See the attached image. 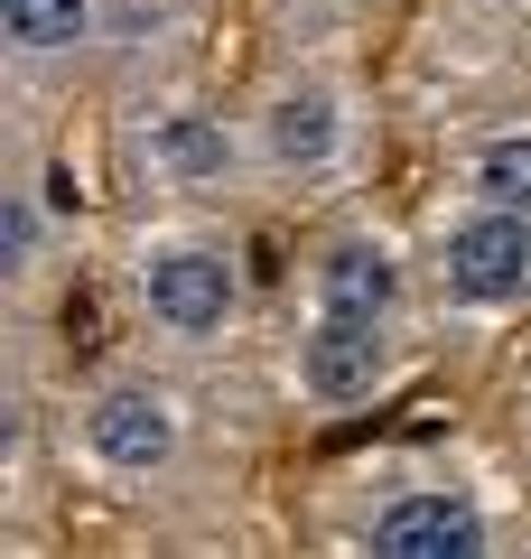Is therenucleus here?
Listing matches in <instances>:
<instances>
[{
    "mask_svg": "<svg viewBox=\"0 0 531 559\" xmlns=\"http://www.w3.org/2000/svg\"><path fill=\"white\" fill-rule=\"evenodd\" d=\"M140 47V0H0V57L10 84H47V75H131Z\"/></svg>",
    "mask_w": 531,
    "mask_h": 559,
    "instance_id": "8",
    "label": "nucleus"
},
{
    "mask_svg": "<svg viewBox=\"0 0 531 559\" xmlns=\"http://www.w3.org/2000/svg\"><path fill=\"white\" fill-rule=\"evenodd\" d=\"M420 242L374 215H327L298 252V308L280 336V382L308 419H354L411 382L420 355Z\"/></svg>",
    "mask_w": 531,
    "mask_h": 559,
    "instance_id": "1",
    "label": "nucleus"
},
{
    "mask_svg": "<svg viewBox=\"0 0 531 559\" xmlns=\"http://www.w3.org/2000/svg\"><path fill=\"white\" fill-rule=\"evenodd\" d=\"M374 10H382V0H271L280 38H298V47H345Z\"/></svg>",
    "mask_w": 531,
    "mask_h": 559,
    "instance_id": "11",
    "label": "nucleus"
},
{
    "mask_svg": "<svg viewBox=\"0 0 531 559\" xmlns=\"http://www.w3.org/2000/svg\"><path fill=\"white\" fill-rule=\"evenodd\" d=\"M420 271L448 318H512L531 308V215L485 197H448L420 234Z\"/></svg>",
    "mask_w": 531,
    "mask_h": 559,
    "instance_id": "7",
    "label": "nucleus"
},
{
    "mask_svg": "<svg viewBox=\"0 0 531 559\" xmlns=\"http://www.w3.org/2000/svg\"><path fill=\"white\" fill-rule=\"evenodd\" d=\"M113 289L158 364L234 355L252 326V252L224 215H197V205H140L131 234L113 242Z\"/></svg>",
    "mask_w": 531,
    "mask_h": 559,
    "instance_id": "3",
    "label": "nucleus"
},
{
    "mask_svg": "<svg viewBox=\"0 0 531 559\" xmlns=\"http://www.w3.org/2000/svg\"><path fill=\"white\" fill-rule=\"evenodd\" d=\"M57 466L103 495H177L187 466H197V401L168 364H103L94 382L57 401Z\"/></svg>",
    "mask_w": 531,
    "mask_h": 559,
    "instance_id": "5",
    "label": "nucleus"
},
{
    "mask_svg": "<svg viewBox=\"0 0 531 559\" xmlns=\"http://www.w3.org/2000/svg\"><path fill=\"white\" fill-rule=\"evenodd\" d=\"M335 540L364 559H494L504 522H494V495L457 466H382L345 503Z\"/></svg>",
    "mask_w": 531,
    "mask_h": 559,
    "instance_id": "6",
    "label": "nucleus"
},
{
    "mask_svg": "<svg viewBox=\"0 0 531 559\" xmlns=\"http://www.w3.org/2000/svg\"><path fill=\"white\" fill-rule=\"evenodd\" d=\"M75 271V215H57V197H47L38 159H10V197H0V280H10V308L20 318H47V299H57V280Z\"/></svg>",
    "mask_w": 531,
    "mask_h": 559,
    "instance_id": "9",
    "label": "nucleus"
},
{
    "mask_svg": "<svg viewBox=\"0 0 531 559\" xmlns=\"http://www.w3.org/2000/svg\"><path fill=\"white\" fill-rule=\"evenodd\" d=\"M243 140L261 205H345L382 168V94L345 47H290L243 84Z\"/></svg>",
    "mask_w": 531,
    "mask_h": 559,
    "instance_id": "2",
    "label": "nucleus"
},
{
    "mask_svg": "<svg viewBox=\"0 0 531 559\" xmlns=\"http://www.w3.org/2000/svg\"><path fill=\"white\" fill-rule=\"evenodd\" d=\"M113 159L140 205H197V215H243L261 205V168L243 140V103L205 94L197 66L121 75L113 103Z\"/></svg>",
    "mask_w": 531,
    "mask_h": 559,
    "instance_id": "4",
    "label": "nucleus"
},
{
    "mask_svg": "<svg viewBox=\"0 0 531 559\" xmlns=\"http://www.w3.org/2000/svg\"><path fill=\"white\" fill-rule=\"evenodd\" d=\"M448 197H485V205L531 215V112H494L448 140Z\"/></svg>",
    "mask_w": 531,
    "mask_h": 559,
    "instance_id": "10",
    "label": "nucleus"
}]
</instances>
